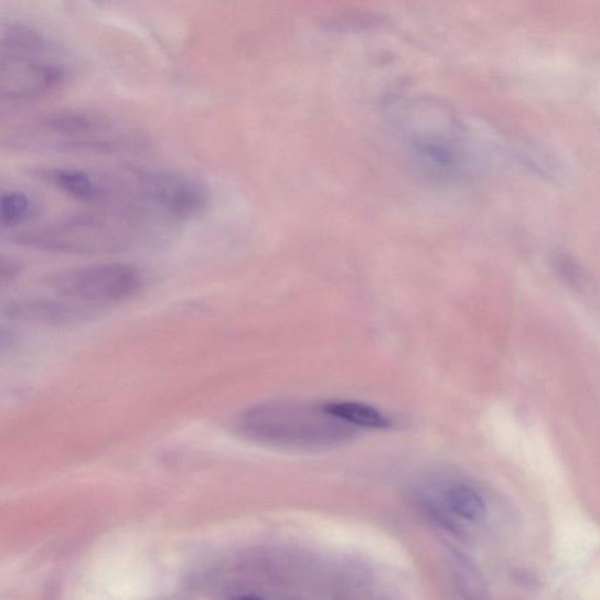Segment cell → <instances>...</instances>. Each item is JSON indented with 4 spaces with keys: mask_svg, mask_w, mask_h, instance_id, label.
Wrapping results in <instances>:
<instances>
[{
    "mask_svg": "<svg viewBox=\"0 0 600 600\" xmlns=\"http://www.w3.org/2000/svg\"><path fill=\"white\" fill-rule=\"evenodd\" d=\"M446 501L453 514L467 521L479 522L486 514V504L481 494L465 484L450 488Z\"/></svg>",
    "mask_w": 600,
    "mask_h": 600,
    "instance_id": "cell-9",
    "label": "cell"
},
{
    "mask_svg": "<svg viewBox=\"0 0 600 600\" xmlns=\"http://www.w3.org/2000/svg\"><path fill=\"white\" fill-rule=\"evenodd\" d=\"M323 411L338 420L365 428L384 429L390 425L379 409L362 403H330L323 407Z\"/></svg>",
    "mask_w": 600,
    "mask_h": 600,
    "instance_id": "cell-8",
    "label": "cell"
},
{
    "mask_svg": "<svg viewBox=\"0 0 600 600\" xmlns=\"http://www.w3.org/2000/svg\"><path fill=\"white\" fill-rule=\"evenodd\" d=\"M44 285L71 302L98 310L138 297L146 280L137 267L126 262H103L51 274L44 278Z\"/></svg>",
    "mask_w": 600,
    "mask_h": 600,
    "instance_id": "cell-5",
    "label": "cell"
},
{
    "mask_svg": "<svg viewBox=\"0 0 600 600\" xmlns=\"http://www.w3.org/2000/svg\"><path fill=\"white\" fill-rule=\"evenodd\" d=\"M136 211L149 218L185 222L201 217L212 202L197 178L168 169L130 168Z\"/></svg>",
    "mask_w": 600,
    "mask_h": 600,
    "instance_id": "cell-4",
    "label": "cell"
},
{
    "mask_svg": "<svg viewBox=\"0 0 600 600\" xmlns=\"http://www.w3.org/2000/svg\"><path fill=\"white\" fill-rule=\"evenodd\" d=\"M3 144L29 153L125 154L139 152L148 142L139 129L104 113L65 109L18 126Z\"/></svg>",
    "mask_w": 600,
    "mask_h": 600,
    "instance_id": "cell-1",
    "label": "cell"
},
{
    "mask_svg": "<svg viewBox=\"0 0 600 600\" xmlns=\"http://www.w3.org/2000/svg\"><path fill=\"white\" fill-rule=\"evenodd\" d=\"M97 310L71 302V300L22 299L3 308L11 321L35 325H69L87 321Z\"/></svg>",
    "mask_w": 600,
    "mask_h": 600,
    "instance_id": "cell-6",
    "label": "cell"
},
{
    "mask_svg": "<svg viewBox=\"0 0 600 600\" xmlns=\"http://www.w3.org/2000/svg\"><path fill=\"white\" fill-rule=\"evenodd\" d=\"M553 268L562 283L576 291H583L588 286L587 272L579 262L566 253H556L553 256Z\"/></svg>",
    "mask_w": 600,
    "mask_h": 600,
    "instance_id": "cell-10",
    "label": "cell"
},
{
    "mask_svg": "<svg viewBox=\"0 0 600 600\" xmlns=\"http://www.w3.org/2000/svg\"><path fill=\"white\" fill-rule=\"evenodd\" d=\"M19 272V265L13 259H7L3 257L2 260V283L6 285L7 280L15 278Z\"/></svg>",
    "mask_w": 600,
    "mask_h": 600,
    "instance_id": "cell-11",
    "label": "cell"
},
{
    "mask_svg": "<svg viewBox=\"0 0 600 600\" xmlns=\"http://www.w3.org/2000/svg\"><path fill=\"white\" fill-rule=\"evenodd\" d=\"M72 66L66 52L47 34L23 23L3 30L0 96L10 104L50 96L67 84Z\"/></svg>",
    "mask_w": 600,
    "mask_h": 600,
    "instance_id": "cell-3",
    "label": "cell"
},
{
    "mask_svg": "<svg viewBox=\"0 0 600 600\" xmlns=\"http://www.w3.org/2000/svg\"><path fill=\"white\" fill-rule=\"evenodd\" d=\"M41 212V203L25 191H4L0 197V223L3 229H12Z\"/></svg>",
    "mask_w": 600,
    "mask_h": 600,
    "instance_id": "cell-7",
    "label": "cell"
},
{
    "mask_svg": "<svg viewBox=\"0 0 600 600\" xmlns=\"http://www.w3.org/2000/svg\"><path fill=\"white\" fill-rule=\"evenodd\" d=\"M149 222L133 213L103 208L56 218L18 233L11 240L19 247L52 254L115 255L141 246Z\"/></svg>",
    "mask_w": 600,
    "mask_h": 600,
    "instance_id": "cell-2",
    "label": "cell"
}]
</instances>
